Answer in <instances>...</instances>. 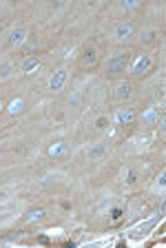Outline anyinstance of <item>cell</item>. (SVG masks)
<instances>
[{"label": "cell", "instance_id": "obj_9", "mask_svg": "<svg viewBox=\"0 0 166 248\" xmlns=\"http://www.w3.org/2000/svg\"><path fill=\"white\" fill-rule=\"evenodd\" d=\"M113 95L120 104H126L135 95V84L131 82V80H120V82H115Z\"/></svg>", "mask_w": 166, "mask_h": 248}, {"label": "cell", "instance_id": "obj_16", "mask_svg": "<svg viewBox=\"0 0 166 248\" xmlns=\"http://www.w3.org/2000/svg\"><path fill=\"white\" fill-rule=\"evenodd\" d=\"M14 73H16V64H14V62H9V60L0 62V82H5V80L14 78Z\"/></svg>", "mask_w": 166, "mask_h": 248}, {"label": "cell", "instance_id": "obj_7", "mask_svg": "<svg viewBox=\"0 0 166 248\" xmlns=\"http://www.w3.org/2000/svg\"><path fill=\"white\" fill-rule=\"evenodd\" d=\"M27 38H29V29L25 25H16L5 33V46L7 49H18L27 42Z\"/></svg>", "mask_w": 166, "mask_h": 248}, {"label": "cell", "instance_id": "obj_22", "mask_svg": "<svg viewBox=\"0 0 166 248\" xmlns=\"http://www.w3.org/2000/svg\"><path fill=\"white\" fill-rule=\"evenodd\" d=\"M5 107H7V100L2 98V95H0V115L5 113Z\"/></svg>", "mask_w": 166, "mask_h": 248}, {"label": "cell", "instance_id": "obj_23", "mask_svg": "<svg viewBox=\"0 0 166 248\" xmlns=\"http://www.w3.org/2000/svg\"><path fill=\"white\" fill-rule=\"evenodd\" d=\"M120 215H122V208H113V219H118Z\"/></svg>", "mask_w": 166, "mask_h": 248}, {"label": "cell", "instance_id": "obj_11", "mask_svg": "<svg viewBox=\"0 0 166 248\" xmlns=\"http://www.w3.org/2000/svg\"><path fill=\"white\" fill-rule=\"evenodd\" d=\"M162 113H164V111H160V107H157V104H149L142 113H137V120H140L142 126H155Z\"/></svg>", "mask_w": 166, "mask_h": 248}, {"label": "cell", "instance_id": "obj_18", "mask_svg": "<svg viewBox=\"0 0 166 248\" xmlns=\"http://www.w3.org/2000/svg\"><path fill=\"white\" fill-rule=\"evenodd\" d=\"M137 177H140V170H137V169H133V166H129V169L124 170V184L133 186L135 182H137Z\"/></svg>", "mask_w": 166, "mask_h": 248}, {"label": "cell", "instance_id": "obj_15", "mask_svg": "<svg viewBox=\"0 0 166 248\" xmlns=\"http://www.w3.org/2000/svg\"><path fill=\"white\" fill-rule=\"evenodd\" d=\"M137 40L144 46L155 45V42L160 40V29H157V27H146V29H142L140 33H137Z\"/></svg>", "mask_w": 166, "mask_h": 248}, {"label": "cell", "instance_id": "obj_1", "mask_svg": "<svg viewBox=\"0 0 166 248\" xmlns=\"http://www.w3.org/2000/svg\"><path fill=\"white\" fill-rule=\"evenodd\" d=\"M153 69H155V58H153V53L140 51V53H135V56H131L126 73H129L133 80H142V78H146Z\"/></svg>", "mask_w": 166, "mask_h": 248}, {"label": "cell", "instance_id": "obj_12", "mask_svg": "<svg viewBox=\"0 0 166 248\" xmlns=\"http://www.w3.org/2000/svg\"><path fill=\"white\" fill-rule=\"evenodd\" d=\"M47 217H49V213H47L45 206H29L25 211V215H22L20 222L22 224H42Z\"/></svg>", "mask_w": 166, "mask_h": 248}, {"label": "cell", "instance_id": "obj_4", "mask_svg": "<svg viewBox=\"0 0 166 248\" xmlns=\"http://www.w3.org/2000/svg\"><path fill=\"white\" fill-rule=\"evenodd\" d=\"M45 153H47L49 160H56V162H62L67 160L69 155L73 153V146L69 140L60 138V140H53V142H49L47 149H45Z\"/></svg>", "mask_w": 166, "mask_h": 248}, {"label": "cell", "instance_id": "obj_2", "mask_svg": "<svg viewBox=\"0 0 166 248\" xmlns=\"http://www.w3.org/2000/svg\"><path fill=\"white\" fill-rule=\"evenodd\" d=\"M131 62V51H115L109 56L106 64H104V73L106 76H124Z\"/></svg>", "mask_w": 166, "mask_h": 248}, {"label": "cell", "instance_id": "obj_17", "mask_svg": "<svg viewBox=\"0 0 166 248\" xmlns=\"http://www.w3.org/2000/svg\"><path fill=\"white\" fill-rule=\"evenodd\" d=\"M109 126H111V118L106 113H100L98 118L93 120V129L98 131V133H104V131H109Z\"/></svg>", "mask_w": 166, "mask_h": 248}, {"label": "cell", "instance_id": "obj_19", "mask_svg": "<svg viewBox=\"0 0 166 248\" xmlns=\"http://www.w3.org/2000/svg\"><path fill=\"white\" fill-rule=\"evenodd\" d=\"M118 7L122 11H133V9H140L142 7V0H122Z\"/></svg>", "mask_w": 166, "mask_h": 248}, {"label": "cell", "instance_id": "obj_20", "mask_svg": "<svg viewBox=\"0 0 166 248\" xmlns=\"http://www.w3.org/2000/svg\"><path fill=\"white\" fill-rule=\"evenodd\" d=\"M164 186H166V169H162L160 175H157V188L164 193Z\"/></svg>", "mask_w": 166, "mask_h": 248}, {"label": "cell", "instance_id": "obj_3", "mask_svg": "<svg viewBox=\"0 0 166 248\" xmlns=\"http://www.w3.org/2000/svg\"><path fill=\"white\" fill-rule=\"evenodd\" d=\"M100 64V49L95 42H84L80 46V53H78V67L84 69V71H91Z\"/></svg>", "mask_w": 166, "mask_h": 248}, {"label": "cell", "instance_id": "obj_6", "mask_svg": "<svg viewBox=\"0 0 166 248\" xmlns=\"http://www.w3.org/2000/svg\"><path fill=\"white\" fill-rule=\"evenodd\" d=\"M113 122L122 129H131L135 122H137V111H135L131 104H122V107L115 108L113 113Z\"/></svg>", "mask_w": 166, "mask_h": 248}, {"label": "cell", "instance_id": "obj_21", "mask_svg": "<svg viewBox=\"0 0 166 248\" xmlns=\"http://www.w3.org/2000/svg\"><path fill=\"white\" fill-rule=\"evenodd\" d=\"M80 102H82V93H80V91H75V93H73V95H71V98H69V104H71V107H78Z\"/></svg>", "mask_w": 166, "mask_h": 248}, {"label": "cell", "instance_id": "obj_10", "mask_svg": "<svg viewBox=\"0 0 166 248\" xmlns=\"http://www.w3.org/2000/svg\"><path fill=\"white\" fill-rule=\"evenodd\" d=\"M29 108V102H27L25 95H14L11 100H7V107H5V113L9 115V118H18V115H22Z\"/></svg>", "mask_w": 166, "mask_h": 248}, {"label": "cell", "instance_id": "obj_8", "mask_svg": "<svg viewBox=\"0 0 166 248\" xmlns=\"http://www.w3.org/2000/svg\"><path fill=\"white\" fill-rule=\"evenodd\" d=\"M69 80H71V71H69V69H64V67H60V69H56V71L49 76L47 87H49V91H51V93H60L62 89H67Z\"/></svg>", "mask_w": 166, "mask_h": 248}, {"label": "cell", "instance_id": "obj_24", "mask_svg": "<svg viewBox=\"0 0 166 248\" xmlns=\"http://www.w3.org/2000/svg\"><path fill=\"white\" fill-rule=\"evenodd\" d=\"M5 33H7V29H5V25L0 22V36H5Z\"/></svg>", "mask_w": 166, "mask_h": 248}, {"label": "cell", "instance_id": "obj_13", "mask_svg": "<svg viewBox=\"0 0 166 248\" xmlns=\"http://www.w3.org/2000/svg\"><path fill=\"white\" fill-rule=\"evenodd\" d=\"M40 64H42V58L38 53H29V56H25L20 60V71L25 76H31V73H36L40 69Z\"/></svg>", "mask_w": 166, "mask_h": 248}, {"label": "cell", "instance_id": "obj_5", "mask_svg": "<svg viewBox=\"0 0 166 248\" xmlns=\"http://www.w3.org/2000/svg\"><path fill=\"white\" fill-rule=\"evenodd\" d=\"M135 36H137V25H135L133 20H120L118 25L113 27V38H115V42H120V45L131 42Z\"/></svg>", "mask_w": 166, "mask_h": 248}, {"label": "cell", "instance_id": "obj_14", "mask_svg": "<svg viewBox=\"0 0 166 248\" xmlns=\"http://www.w3.org/2000/svg\"><path fill=\"white\" fill-rule=\"evenodd\" d=\"M106 153H109V149H106V144H104V142H93V144L87 146V151H84L87 160H91V162L102 160V157H104Z\"/></svg>", "mask_w": 166, "mask_h": 248}]
</instances>
